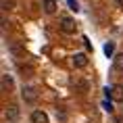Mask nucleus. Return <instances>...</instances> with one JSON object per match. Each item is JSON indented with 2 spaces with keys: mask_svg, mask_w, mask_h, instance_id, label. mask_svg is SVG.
Here are the masks:
<instances>
[{
  "mask_svg": "<svg viewBox=\"0 0 123 123\" xmlns=\"http://www.w3.org/2000/svg\"><path fill=\"white\" fill-rule=\"evenodd\" d=\"M56 6H58L56 0H42V8H44L46 15H54L56 13Z\"/></svg>",
  "mask_w": 123,
  "mask_h": 123,
  "instance_id": "423d86ee",
  "label": "nucleus"
},
{
  "mask_svg": "<svg viewBox=\"0 0 123 123\" xmlns=\"http://www.w3.org/2000/svg\"><path fill=\"white\" fill-rule=\"evenodd\" d=\"M11 6H13V2H11V0H2V8H4V11L11 8Z\"/></svg>",
  "mask_w": 123,
  "mask_h": 123,
  "instance_id": "ddd939ff",
  "label": "nucleus"
},
{
  "mask_svg": "<svg viewBox=\"0 0 123 123\" xmlns=\"http://www.w3.org/2000/svg\"><path fill=\"white\" fill-rule=\"evenodd\" d=\"M19 106H17V104H11V106H8L6 111H4V119H6L8 123H17L19 121Z\"/></svg>",
  "mask_w": 123,
  "mask_h": 123,
  "instance_id": "7ed1b4c3",
  "label": "nucleus"
},
{
  "mask_svg": "<svg viewBox=\"0 0 123 123\" xmlns=\"http://www.w3.org/2000/svg\"><path fill=\"white\" fill-rule=\"evenodd\" d=\"M75 29H77L75 19H71V17H63L61 19V31L63 33H75Z\"/></svg>",
  "mask_w": 123,
  "mask_h": 123,
  "instance_id": "f03ea898",
  "label": "nucleus"
},
{
  "mask_svg": "<svg viewBox=\"0 0 123 123\" xmlns=\"http://www.w3.org/2000/svg\"><path fill=\"white\" fill-rule=\"evenodd\" d=\"M21 94H23V98H25V102H33V100H36V90H33V88H29V86H27V88H23V92H21Z\"/></svg>",
  "mask_w": 123,
  "mask_h": 123,
  "instance_id": "6e6552de",
  "label": "nucleus"
},
{
  "mask_svg": "<svg viewBox=\"0 0 123 123\" xmlns=\"http://www.w3.org/2000/svg\"><path fill=\"white\" fill-rule=\"evenodd\" d=\"M86 65H88V54H86V52H77V54L73 56V67L84 69Z\"/></svg>",
  "mask_w": 123,
  "mask_h": 123,
  "instance_id": "20e7f679",
  "label": "nucleus"
},
{
  "mask_svg": "<svg viewBox=\"0 0 123 123\" xmlns=\"http://www.w3.org/2000/svg\"><path fill=\"white\" fill-rule=\"evenodd\" d=\"M0 81H2V90H4V92L13 90V77H11L8 73H2V79H0Z\"/></svg>",
  "mask_w": 123,
  "mask_h": 123,
  "instance_id": "0eeeda50",
  "label": "nucleus"
},
{
  "mask_svg": "<svg viewBox=\"0 0 123 123\" xmlns=\"http://www.w3.org/2000/svg\"><path fill=\"white\" fill-rule=\"evenodd\" d=\"M75 88H77L79 92H86L88 90V81H86V79H79V81H75Z\"/></svg>",
  "mask_w": 123,
  "mask_h": 123,
  "instance_id": "9b49d317",
  "label": "nucleus"
},
{
  "mask_svg": "<svg viewBox=\"0 0 123 123\" xmlns=\"http://www.w3.org/2000/svg\"><path fill=\"white\" fill-rule=\"evenodd\" d=\"M113 67H115L117 71H123V52H119V54L113 56Z\"/></svg>",
  "mask_w": 123,
  "mask_h": 123,
  "instance_id": "1a4fd4ad",
  "label": "nucleus"
},
{
  "mask_svg": "<svg viewBox=\"0 0 123 123\" xmlns=\"http://www.w3.org/2000/svg\"><path fill=\"white\" fill-rule=\"evenodd\" d=\"M102 106H104V111H109V113H113V102H111V98H106L102 102Z\"/></svg>",
  "mask_w": 123,
  "mask_h": 123,
  "instance_id": "f8f14e48",
  "label": "nucleus"
},
{
  "mask_svg": "<svg viewBox=\"0 0 123 123\" xmlns=\"http://www.w3.org/2000/svg\"><path fill=\"white\" fill-rule=\"evenodd\" d=\"M104 54L106 56H115V42H106L104 44Z\"/></svg>",
  "mask_w": 123,
  "mask_h": 123,
  "instance_id": "9d476101",
  "label": "nucleus"
},
{
  "mask_svg": "<svg viewBox=\"0 0 123 123\" xmlns=\"http://www.w3.org/2000/svg\"><path fill=\"white\" fill-rule=\"evenodd\" d=\"M29 119H31V123H48V115H46L44 111H33L31 115H29Z\"/></svg>",
  "mask_w": 123,
  "mask_h": 123,
  "instance_id": "39448f33",
  "label": "nucleus"
},
{
  "mask_svg": "<svg viewBox=\"0 0 123 123\" xmlns=\"http://www.w3.org/2000/svg\"><path fill=\"white\" fill-rule=\"evenodd\" d=\"M104 96L111 98V100H115V102H123V86L115 84V86H111V88H106L104 90Z\"/></svg>",
  "mask_w": 123,
  "mask_h": 123,
  "instance_id": "f257e3e1",
  "label": "nucleus"
}]
</instances>
